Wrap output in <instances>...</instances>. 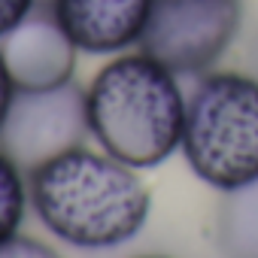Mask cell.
<instances>
[{
	"mask_svg": "<svg viewBox=\"0 0 258 258\" xmlns=\"http://www.w3.org/2000/svg\"><path fill=\"white\" fill-rule=\"evenodd\" d=\"M28 195L43 228L76 249H115L134 240L152 207L137 167L85 143L28 173Z\"/></svg>",
	"mask_w": 258,
	"mask_h": 258,
	"instance_id": "1",
	"label": "cell"
},
{
	"mask_svg": "<svg viewBox=\"0 0 258 258\" xmlns=\"http://www.w3.org/2000/svg\"><path fill=\"white\" fill-rule=\"evenodd\" d=\"M88 131L103 152L137 170L164 164L182 146L188 97L179 76L146 52H121L85 88Z\"/></svg>",
	"mask_w": 258,
	"mask_h": 258,
	"instance_id": "2",
	"label": "cell"
},
{
	"mask_svg": "<svg viewBox=\"0 0 258 258\" xmlns=\"http://www.w3.org/2000/svg\"><path fill=\"white\" fill-rule=\"evenodd\" d=\"M179 149L216 191L258 179V79L237 70L204 73L188 94Z\"/></svg>",
	"mask_w": 258,
	"mask_h": 258,
	"instance_id": "3",
	"label": "cell"
},
{
	"mask_svg": "<svg viewBox=\"0 0 258 258\" xmlns=\"http://www.w3.org/2000/svg\"><path fill=\"white\" fill-rule=\"evenodd\" d=\"M243 25V0H155L140 52L176 76H204L231 49Z\"/></svg>",
	"mask_w": 258,
	"mask_h": 258,
	"instance_id": "4",
	"label": "cell"
},
{
	"mask_svg": "<svg viewBox=\"0 0 258 258\" xmlns=\"http://www.w3.org/2000/svg\"><path fill=\"white\" fill-rule=\"evenodd\" d=\"M88 137L85 88L70 79L55 88H16L0 127V149L25 173H34L40 164L82 146Z\"/></svg>",
	"mask_w": 258,
	"mask_h": 258,
	"instance_id": "5",
	"label": "cell"
},
{
	"mask_svg": "<svg viewBox=\"0 0 258 258\" xmlns=\"http://www.w3.org/2000/svg\"><path fill=\"white\" fill-rule=\"evenodd\" d=\"M0 55L16 88H55L73 79L79 49L58 25L49 4H37L34 13L0 37Z\"/></svg>",
	"mask_w": 258,
	"mask_h": 258,
	"instance_id": "6",
	"label": "cell"
},
{
	"mask_svg": "<svg viewBox=\"0 0 258 258\" xmlns=\"http://www.w3.org/2000/svg\"><path fill=\"white\" fill-rule=\"evenodd\" d=\"M155 0H49V7L85 55H121L140 43Z\"/></svg>",
	"mask_w": 258,
	"mask_h": 258,
	"instance_id": "7",
	"label": "cell"
},
{
	"mask_svg": "<svg viewBox=\"0 0 258 258\" xmlns=\"http://www.w3.org/2000/svg\"><path fill=\"white\" fill-rule=\"evenodd\" d=\"M216 243L222 258H258V179L222 191Z\"/></svg>",
	"mask_w": 258,
	"mask_h": 258,
	"instance_id": "8",
	"label": "cell"
},
{
	"mask_svg": "<svg viewBox=\"0 0 258 258\" xmlns=\"http://www.w3.org/2000/svg\"><path fill=\"white\" fill-rule=\"evenodd\" d=\"M28 204V173L0 149V240L19 234Z\"/></svg>",
	"mask_w": 258,
	"mask_h": 258,
	"instance_id": "9",
	"label": "cell"
},
{
	"mask_svg": "<svg viewBox=\"0 0 258 258\" xmlns=\"http://www.w3.org/2000/svg\"><path fill=\"white\" fill-rule=\"evenodd\" d=\"M0 258H64L55 246L31 234H13L0 240Z\"/></svg>",
	"mask_w": 258,
	"mask_h": 258,
	"instance_id": "10",
	"label": "cell"
},
{
	"mask_svg": "<svg viewBox=\"0 0 258 258\" xmlns=\"http://www.w3.org/2000/svg\"><path fill=\"white\" fill-rule=\"evenodd\" d=\"M40 0H0V37H7L19 22H25Z\"/></svg>",
	"mask_w": 258,
	"mask_h": 258,
	"instance_id": "11",
	"label": "cell"
},
{
	"mask_svg": "<svg viewBox=\"0 0 258 258\" xmlns=\"http://www.w3.org/2000/svg\"><path fill=\"white\" fill-rule=\"evenodd\" d=\"M13 97H16V82H13V76H10V70H7L4 55H0V127H4V118H7V112H10Z\"/></svg>",
	"mask_w": 258,
	"mask_h": 258,
	"instance_id": "12",
	"label": "cell"
},
{
	"mask_svg": "<svg viewBox=\"0 0 258 258\" xmlns=\"http://www.w3.org/2000/svg\"><path fill=\"white\" fill-rule=\"evenodd\" d=\"M134 258H170V255H134Z\"/></svg>",
	"mask_w": 258,
	"mask_h": 258,
	"instance_id": "13",
	"label": "cell"
},
{
	"mask_svg": "<svg viewBox=\"0 0 258 258\" xmlns=\"http://www.w3.org/2000/svg\"><path fill=\"white\" fill-rule=\"evenodd\" d=\"M40 4H49V0H40Z\"/></svg>",
	"mask_w": 258,
	"mask_h": 258,
	"instance_id": "14",
	"label": "cell"
}]
</instances>
